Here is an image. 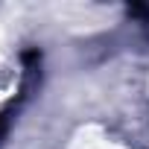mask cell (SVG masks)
<instances>
[{"label": "cell", "instance_id": "1", "mask_svg": "<svg viewBox=\"0 0 149 149\" xmlns=\"http://www.w3.org/2000/svg\"><path fill=\"white\" fill-rule=\"evenodd\" d=\"M3 134H6V123H3V117H0V140H3Z\"/></svg>", "mask_w": 149, "mask_h": 149}]
</instances>
